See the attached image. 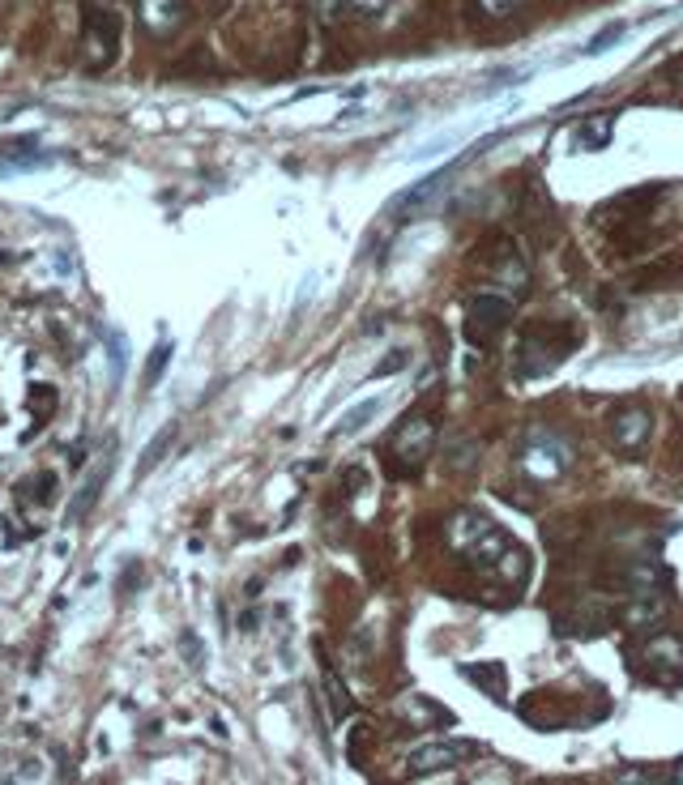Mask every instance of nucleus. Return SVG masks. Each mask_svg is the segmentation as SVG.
I'll return each instance as SVG.
<instances>
[{"label": "nucleus", "instance_id": "nucleus-7", "mask_svg": "<svg viewBox=\"0 0 683 785\" xmlns=\"http://www.w3.org/2000/svg\"><path fill=\"white\" fill-rule=\"evenodd\" d=\"M474 751H479L474 743H423V747L410 751L406 773H410V777H432V773H444V768H453L457 760L474 756Z\"/></svg>", "mask_w": 683, "mask_h": 785}, {"label": "nucleus", "instance_id": "nucleus-19", "mask_svg": "<svg viewBox=\"0 0 683 785\" xmlns=\"http://www.w3.org/2000/svg\"><path fill=\"white\" fill-rule=\"evenodd\" d=\"M607 141H611V120H607V116H594L590 124L581 128V146H585V150H602Z\"/></svg>", "mask_w": 683, "mask_h": 785}, {"label": "nucleus", "instance_id": "nucleus-4", "mask_svg": "<svg viewBox=\"0 0 683 785\" xmlns=\"http://www.w3.org/2000/svg\"><path fill=\"white\" fill-rule=\"evenodd\" d=\"M521 466H526L534 478H560L568 474V466H573V444H568L564 436H555V431L547 427H534L526 436V448H521Z\"/></svg>", "mask_w": 683, "mask_h": 785}, {"label": "nucleus", "instance_id": "nucleus-9", "mask_svg": "<svg viewBox=\"0 0 683 785\" xmlns=\"http://www.w3.org/2000/svg\"><path fill=\"white\" fill-rule=\"evenodd\" d=\"M188 18V0H137V26L154 39L176 35Z\"/></svg>", "mask_w": 683, "mask_h": 785}, {"label": "nucleus", "instance_id": "nucleus-18", "mask_svg": "<svg viewBox=\"0 0 683 785\" xmlns=\"http://www.w3.org/2000/svg\"><path fill=\"white\" fill-rule=\"evenodd\" d=\"M325 696H329V704H333V717H346V713H351V692L342 687V679H338V670H333V666H325Z\"/></svg>", "mask_w": 683, "mask_h": 785}, {"label": "nucleus", "instance_id": "nucleus-23", "mask_svg": "<svg viewBox=\"0 0 683 785\" xmlns=\"http://www.w3.org/2000/svg\"><path fill=\"white\" fill-rule=\"evenodd\" d=\"M624 35V26H611V30H602V35H594L590 39V47H585V56H598V52H607V47Z\"/></svg>", "mask_w": 683, "mask_h": 785}, {"label": "nucleus", "instance_id": "nucleus-20", "mask_svg": "<svg viewBox=\"0 0 683 785\" xmlns=\"http://www.w3.org/2000/svg\"><path fill=\"white\" fill-rule=\"evenodd\" d=\"M171 350H176V346H171V338H163V342H158V346L150 350V363H146V384H158V380H163L167 363H171Z\"/></svg>", "mask_w": 683, "mask_h": 785}, {"label": "nucleus", "instance_id": "nucleus-10", "mask_svg": "<svg viewBox=\"0 0 683 785\" xmlns=\"http://www.w3.org/2000/svg\"><path fill=\"white\" fill-rule=\"evenodd\" d=\"M641 666L662 683L683 679V640L679 636H654L641 649Z\"/></svg>", "mask_w": 683, "mask_h": 785}, {"label": "nucleus", "instance_id": "nucleus-24", "mask_svg": "<svg viewBox=\"0 0 683 785\" xmlns=\"http://www.w3.org/2000/svg\"><path fill=\"white\" fill-rule=\"evenodd\" d=\"M517 5H521V0H479V9L491 13V18H508Z\"/></svg>", "mask_w": 683, "mask_h": 785}, {"label": "nucleus", "instance_id": "nucleus-16", "mask_svg": "<svg viewBox=\"0 0 683 785\" xmlns=\"http://www.w3.org/2000/svg\"><path fill=\"white\" fill-rule=\"evenodd\" d=\"M171 436H176V427L167 423V427L150 440V448H146V453H141V461H137V478H146V474H154V470H158V461H163V453L171 448Z\"/></svg>", "mask_w": 683, "mask_h": 785}, {"label": "nucleus", "instance_id": "nucleus-14", "mask_svg": "<svg viewBox=\"0 0 683 785\" xmlns=\"http://www.w3.org/2000/svg\"><path fill=\"white\" fill-rule=\"evenodd\" d=\"M56 163V158L52 154H43V150H18V146H13V150H5V154H0V175H26V171H43V167H52Z\"/></svg>", "mask_w": 683, "mask_h": 785}, {"label": "nucleus", "instance_id": "nucleus-8", "mask_svg": "<svg viewBox=\"0 0 683 785\" xmlns=\"http://www.w3.org/2000/svg\"><path fill=\"white\" fill-rule=\"evenodd\" d=\"M649 431H654V419L645 406H619L611 414V444L619 453H641L649 444Z\"/></svg>", "mask_w": 683, "mask_h": 785}, {"label": "nucleus", "instance_id": "nucleus-13", "mask_svg": "<svg viewBox=\"0 0 683 785\" xmlns=\"http://www.w3.org/2000/svg\"><path fill=\"white\" fill-rule=\"evenodd\" d=\"M380 406H385V397H368V402L351 406V410H346L342 419H338V427H333V436L346 440V436H355V431H363V427H368L376 414H380Z\"/></svg>", "mask_w": 683, "mask_h": 785}, {"label": "nucleus", "instance_id": "nucleus-15", "mask_svg": "<svg viewBox=\"0 0 683 785\" xmlns=\"http://www.w3.org/2000/svg\"><path fill=\"white\" fill-rule=\"evenodd\" d=\"M462 679H470L474 687H483L487 696H504V670L496 662H479V666H462Z\"/></svg>", "mask_w": 683, "mask_h": 785}, {"label": "nucleus", "instance_id": "nucleus-5", "mask_svg": "<svg viewBox=\"0 0 683 785\" xmlns=\"http://www.w3.org/2000/svg\"><path fill=\"white\" fill-rule=\"evenodd\" d=\"M466 158H470V154H462V158H457V163H453V167H440L436 175H427V180H419L415 188H406V192H402V197H397V201L389 205V214H393L397 222H406V218H419V214H427V210H432V205L440 201V192H444V184H449V180H453V175H457V167H462V163H466Z\"/></svg>", "mask_w": 683, "mask_h": 785}, {"label": "nucleus", "instance_id": "nucleus-21", "mask_svg": "<svg viewBox=\"0 0 683 785\" xmlns=\"http://www.w3.org/2000/svg\"><path fill=\"white\" fill-rule=\"evenodd\" d=\"M402 367H410V350H389L385 363L372 367V376H393V372H402Z\"/></svg>", "mask_w": 683, "mask_h": 785}, {"label": "nucleus", "instance_id": "nucleus-11", "mask_svg": "<svg viewBox=\"0 0 683 785\" xmlns=\"http://www.w3.org/2000/svg\"><path fill=\"white\" fill-rule=\"evenodd\" d=\"M107 478H111V453L94 457L90 474L82 478V487H77L73 504H69V525H77V521H86V517H90L94 504H99V495H103V487H107Z\"/></svg>", "mask_w": 683, "mask_h": 785}, {"label": "nucleus", "instance_id": "nucleus-26", "mask_svg": "<svg viewBox=\"0 0 683 785\" xmlns=\"http://www.w3.org/2000/svg\"><path fill=\"white\" fill-rule=\"evenodd\" d=\"M671 781H683V760H679V764L671 768Z\"/></svg>", "mask_w": 683, "mask_h": 785}, {"label": "nucleus", "instance_id": "nucleus-1", "mask_svg": "<svg viewBox=\"0 0 683 785\" xmlns=\"http://www.w3.org/2000/svg\"><path fill=\"white\" fill-rule=\"evenodd\" d=\"M449 542H453V551H462L470 564L483 568V572H496L504 564V555L513 551L508 534L479 508L453 512V517H449Z\"/></svg>", "mask_w": 683, "mask_h": 785}, {"label": "nucleus", "instance_id": "nucleus-22", "mask_svg": "<svg viewBox=\"0 0 683 785\" xmlns=\"http://www.w3.org/2000/svg\"><path fill=\"white\" fill-rule=\"evenodd\" d=\"M316 13L325 22H342V13H351V0H316Z\"/></svg>", "mask_w": 683, "mask_h": 785}, {"label": "nucleus", "instance_id": "nucleus-12", "mask_svg": "<svg viewBox=\"0 0 683 785\" xmlns=\"http://www.w3.org/2000/svg\"><path fill=\"white\" fill-rule=\"evenodd\" d=\"M624 619L632 623V628H654V623H662L666 619V598H658L654 589H649V594H641V598H632L628 602V611H624Z\"/></svg>", "mask_w": 683, "mask_h": 785}, {"label": "nucleus", "instance_id": "nucleus-25", "mask_svg": "<svg viewBox=\"0 0 683 785\" xmlns=\"http://www.w3.org/2000/svg\"><path fill=\"white\" fill-rule=\"evenodd\" d=\"M351 9H359V13H380V9H385V0H351Z\"/></svg>", "mask_w": 683, "mask_h": 785}, {"label": "nucleus", "instance_id": "nucleus-6", "mask_svg": "<svg viewBox=\"0 0 683 785\" xmlns=\"http://www.w3.org/2000/svg\"><path fill=\"white\" fill-rule=\"evenodd\" d=\"M116 18H107V13H99V9H90L86 13V26H82V60H86V69H103V64H111L116 60Z\"/></svg>", "mask_w": 683, "mask_h": 785}, {"label": "nucleus", "instance_id": "nucleus-2", "mask_svg": "<svg viewBox=\"0 0 683 785\" xmlns=\"http://www.w3.org/2000/svg\"><path fill=\"white\" fill-rule=\"evenodd\" d=\"M432 444H436V423L427 410H415L397 423L393 440H389V453H393V474H415L427 457H432Z\"/></svg>", "mask_w": 683, "mask_h": 785}, {"label": "nucleus", "instance_id": "nucleus-3", "mask_svg": "<svg viewBox=\"0 0 683 785\" xmlns=\"http://www.w3.org/2000/svg\"><path fill=\"white\" fill-rule=\"evenodd\" d=\"M517 312V295H504V291H474L466 299V338L474 346H487L496 333L513 320Z\"/></svg>", "mask_w": 683, "mask_h": 785}, {"label": "nucleus", "instance_id": "nucleus-17", "mask_svg": "<svg viewBox=\"0 0 683 785\" xmlns=\"http://www.w3.org/2000/svg\"><path fill=\"white\" fill-rule=\"evenodd\" d=\"M107 350H111V384H120L124 367H129V338L120 329H107Z\"/></svg>", "mask_w": 683, "mask_h": 785}]
</instances>
